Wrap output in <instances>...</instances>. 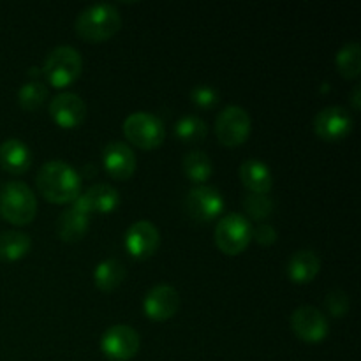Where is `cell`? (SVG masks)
Segmentation results:
<instances>
[{
	"label": "cell",
	"mask_w": 361,
	"mask_h": 361,
	"mask_svg": "<svg viewBox=\"0 0 361 361\" xmlns=\"http://www.w3.org/2000/svg\"><path fill=\"white\" fill-rule=\"evenodd\" d=\"M35 183L44 200L51 203H74L81 194V176L66 161H48L41 166Z\"/></svg>",
	"instance_id": "1"
},
{
	"label": "cell",
	"mask_w": 361,
	"mask_h": 361,
	"mask_svg": "<svg viewBox=\"0 0 361 361\" xmlns=\"http://www.w3.org/2000/svg\"><path fill=\"white\" fill-rule=\"evenodd\" d=\"M122 27V14L108 2L90 4L78 13L74 30L78 37L88 42H101L113 37Z\"/></svg>",
	"instance_id": "2"
},
{
	"label": "cell",
	"mask_w": 361,
	"mask_h": 361,
	"mask_svg": "<svg viewBox=\"0 0 361 361\" xmlns=\"http://www.w3.org/2000/svg\"><path fill=\"white\" fill-rule=\"evenodd\" d=\"M0 214L11 224H30L37 214V200L27 183L13 182L4 183L0 189Z\"/></svg>",
	"instance_id": "3"
},
{
	"label": "cell",
	"mask_w": 361,
	"mask_h": 361,
	"mask_svg": "<svg viewBox=\"0 0 361 361\" xmlns=\"http://www.w3.org/2000/svg\"><path fill=\"white\" fill-rule=\"evenodd\" d=\"M81 69H83L81 53L67 44L55 46L46 55L44 63H42V73H44L46 80L56 88H63L74 83L80 78Z\"/></svg>",
	"instance_id": "4"
},
{
	"label": "cell",
	"mask_w": 361,
	"mask_h": 361,
	"mask_svg": "<svg viewBox=\"0 0 361 361\" xmlns=\"http://www.w3.org/2000/svg\"><path fill=\"white\" fill-rule=\"evenodd\" d=\"M215 243L228 256H236L249 247L252 240V226L242 214H228L217 222L214 233Z\"/></svg>",
	"instance_id": "5"
},
{
	"label": "cell",
	"mask_w": 361,
	"mask_h": 361,
	"mask_svg": "<svg viewBox=\"0 0 361 361\" xmlns=\"http://www.w3.org/2000/svg\"><path fill=\"white\" fill-rule=\"evenodd\" d=\"M123 134L136 147L150 150L164 141L166 129L157 115L148 111H134L123 120Z\"/></svg>",
	"instance_id": "6"
},
{
	"label": "cell",
	"mask_w": 361,
	"mask_h": 361,
	"mask_svg": "<svg viewBox=\"0 0 361 361\" xmlns=\"http://www.w3.org/2000/svg\"><path fill=\"white\" fill-rule=\"evenodd\" d=\"M252 120L249 111L238 104H228L215 118V134L226 147H238L249 137Z\"/></svg>",
	"instance_id": "7"
},
{
	"label": "cell",
	"mask_w": 361,
	"mask_h": 361,
	"mask_svg": "<svg viewBox=\"0 0 361 361\" xmlns=\"http://www.w3.org/2000/svg\"><path fill=\"white\" fill-rule=\"evenodd\" d=\"M101 351L113 361H129L140 351V334L127 324H113L102 334Z\"/></svg>",
	"instance_id": "8"
},
{
	"label": "cell",
	"mask_w": 361,
	"mask_h": 361,
	"mask_svg": "<svg viewBox=\"0 0 361 361\" xmlns=\"http://www.w3.org/2000/svg\"><path fill=\"white\" fill-rule=\"evenodd\" d=\"M289 321H291V328L296 337L310 342V344L323 342L328 337V331H330L326 316L312 305H300L291 314Z\"/></svg>",
	"instance_id": "9"
},
{
	"label": "cell",
	"mask_w": 361,
	"mask_h": 361,
	"mask_svg": "<svg viewBox=\"0 0 361 361\" xmlns=\"http://www.w3.org/2000/svg\"><path fill=\"white\" fill-rule=\"evenodd\" d=\"M185 208L192 219L200 222H208L219 217L224 210V197L217 189L210 185H194L187 192Z\"/></svg>",
	"instance_id": "10"
},
{
	"label": "cell",
	"mask_w": 361,
	"mask_h": 361,
	"mask_svg": "<svg viewBox=\"0 0 361 361\" xmlns=\"http://www.w3.org/2000/svg\"><path fill=\"white\" fill-rule=\"evenodd\" d=\"M353 116L342 106H326L314 116V133L324 141H341L351 133Z\"/></svg>",
	"instance_id": "11"
},
{
	"label": "cell",
	"mask_w": 361,
	"mask_h": 361,
	"mask_svg": "<svg viewBox=\"0 0 361 361\" xmlns=\"http://www.w3.org/2000/svg\"><path fill=\"white\" fill-rule=\"evenodd\" d=\"M126 249L127 252L137 259H147L157 252L161 245V233L157 226L150 221H136L126 231Z\"/></svg>",
	"instance_id": "12"
},
{
	"label": "cell",
	"mask_w": 361,
	"mask_h": 361,
	"mask_svg": "<svg viewBox=\"0 0 361 361\" xmlns=\"http://www.w3.org/2000/svg\"><path fill=\"white\" fill-rule=\"evenodd\" d=\"M49 116L56 126L63 129H73L80 126L87 116V104L74 92H62V94H56L49 102Z\"/></svg>",
	"instance_id": "13"
},
{
	"label": "cell",
	"mask_w": 361,
	"mask_h": 361,
	"mask_svg": "<svg viewBox=\"0 0 361 361\" xmlns=\"http://www.w3.org/2000/svg\"><path fill=\"white\" fill-rule=\"evenodd\" d=\"M180 307V295L173 286L157 284L147 293L143 300L145 316L154 321H166L176 314Z\"/></svg>",
	"instance_id": "14"
},
{
	"label": "cell",
	"mask_w": 361,
	"mask_h": 361,
	"mask_svg": "<svg viewBox=\"0 0 361 361\" xmlns=\"http://www.w3.org/2000/svg\"><path fill=\"white\" fill-rule=\"evenodd\" d=\"M73 204L88 215L92 212H95V214H111L113 210L118 208L120 194L115 187L108 185V183H95V185L88 187L85 192H81Z\"/></svg>",
	"instance_id": "15"
},
{
	"label": "cell",
	"mask_w": 361,
	"mask_h": 361,
	"mask_svg": "<svg viewBox=\"0 0 361 361\" xmlns=\"http://www.w3.org/2000/svg\"><path fill=\"white\" fill-rule=\"evenodd\" d=\"M102 162L104 168L113 178L127 180L136 171V155L133 148L123 141H111L102 150Z\"/></svg>",
	"instance_id": "16"
},
{
	"label": "cell",
	"mask_w": 361,
	"mask_h": 361,
	"mask_svg": "<svg viewBox=\"0 0 361 361\" xmlns=\"http://www.w3.org/2000/svg\"><path fill=\"white\" fill-rule=\"evenodd\" d=\"M240 180L250 192L268 194L274 187V175L267 162L259 159H247L238 169Z\"/></svg>",
	"instance_id": "17"
},
{
	"label": "cell",
	"mask_w": 361,
	"mask_h": 361,
	"mask_svg": "<svg viewBox=\"0 0 361 361\" xmlns=\"http://www.w3.org/2000/svg\"><path fill=\"white\" fill-rule=\"evenodd\" d=\"M0 166L6 171L14 173V175H21L27 171L32 166V152L18 137H7L0 145Z\"/></svg>",
	"instance_id": "18"
},
{
	"label": "cell",
	"mask_w": 361,
	"mask_h": 361,
	"mask_svg": "<svg viewBox=\"0 0 361 361\" xmlns=\"http://www.w3.org/2000/svg\"><path fill=\"white\" fill-rule=\"evenodd\" d=\"M321 270V259L314 250L300 249L289 257L288 261V277L295 284H307L314 281Z\"/></svg>",
	"instance_id": "19"
},
{
	"label": "cell",
	"mask_w": 361,
	"mask_h": 361,
	"mask_svg": "<svg viewBox=\"0 0 361 361\" xmlns=\"http://www.w3.org/2000/svg\"><path fill=\"white\" fill-rule=\"evenodd\" d=\"M88 224H90V215L71 204L56 219V235L63 242H78L85 236Z\"/></svg>",
	"instance_id": "20"
},
{
	"label": "cell",
	"mask_w": 361,
	"mask_h": 361,
	"mask_svg": "<svg viewBox=\"0 0 361 361\" xmlns=\"http://www.w3.org/2000/svg\"><path fill=\"white\" fill-rule=\"evenodd\" d=\"M32 249V238L23 231L0 233V261H18L27 256Z\"/></svg>",
	"instance_id": "21"
},
{
	"label": "cell",
	"mask_w": 361,
	"mask_h": 361,
	"mask_svg": "<svg viewBox=\"0 0 361 361\" xmlns=\"http://www.w3.org/2000/svg\"><path fill=\"white\" fill-rule=\"evenodd\" d=\"M182 168H183V173L187 175V178L196 182L197 185L207 182V180L212 176V173H214L212 159L208 157L207 152L203 150L187 152L182 159Z\"/></svg>",
	"instance_id": "22"
},
{
	"label": "cell",
	"mask_w": 361,
	"mask_h": 361,
	"mask_svg": "<svg viewBox=\"0 0 361 361\" xmlns=\"http://www.w3.org/2000/svg\"><path fill=\"white\" fill-rule=\"evenodd\" d=\"M126 279V267L118 259H104L95 267L94 282L101 291H113Z\"/></svg>",
	"instance_id": "23"
},
{
	"label": "cell",
	"mask_w": 361,
	"mask_h": 361,
	"mask_svg": "<svg viewBox=\"0 0 361 361\" xmlns=\"http://www.w3.org/2000/svg\"><path fill=\"white\" fill-rule=\"evenodd\" d=\"M207 122L197 115H183L175 123V136L183 143H200L207 137Z\"/></svg>",
	"instance_id": "24"
},
{
	"label": "cell",
	"mask_w": 361,
	"mask_h": 361,
	"mask_svg": "<svg viewBox=\"0 0 361 361\" xmlns=\"http://www.w3.org/2000/svg\"><path fill=\"white\" fill-rule=\"evenodd\" d=\"M338 73L344 78H358L361 73V48L358 41L345 42L335 56Z\"/></svg>",
	"instance_id": "25"
},
{
	"label": "cell",
	"mask_w": 361,
	"mask_h": 361,
	"mask_svg": "<svg viewBox=\"0 0 361 361\" xmlns=\"http://www.w3.org/2000/svg\"><path fill=\"white\" fill-rule=\"evenodd\" d=\"M46 99H48V87L42 81L30 80L21 85L20 90H18V102L27 111L37 109L39 106H42Z\"/></svg>",
	"instance_id": "26"
},
{
	"label": "cell",
	"mask_w": 361,
	"mask_h": 361,
	"mask_svg": "<svg viewBox=\"0 0 361 361\" xmlns=\"http://www.w3.org/2000/svg\"><path fill=\"white\" fill-rule=\"evenodd\" d=\"M243 208L249 214V217L263 221V219L270 217L271 212H274V200L268 194L249 192L243 197Z\"/></svg>",
	"instance_id": "27"
},
{
	"label": "cell",
	"mask_w": 361,
	"mask_h": 361,
	"mask_svg": "<svg viewBox=\"0 0 361 361\" xmlns=\"http://www.w3.org/2000/svg\"><path fill=\"white\" fill-rule=\"evenodd\" d=\"M324 307L335 317H342L349 310V296L342 289H331L324 298Z\"/></svg>",
	"instance_id": "28"
},
{
	"label": "cell",
	"mask_w": 361,
	"mask_h": 361,
	"mask_svg": "<svg viewBox=\"0 0 361 361\" xmlns=\"http://www.w3.org/2000/svg\"><path fill=\"white\" fill-rule=\"evenodd\" d=\"M190 101L200 108L210 109L219 102V92L210 85H196L190 90Z\"/></svg>",
	"instance_id": "29"
},
{
	"label": "cell",
	"mask_w": 361,
	"mask_h": 361,
	"mask_svg": "<svg viewBox=\"0 0 361 361\" xmlns=\"http://www.w3.org/2000/svg\"><path fill=\"white\" fill-rule=\"evenodd\" d=\"M277 231L271 224H267V222H261L259 226L252 228V238L256 240L259 245H271L277 240Z\"/></svg>",
	"instance_id": "30"
},
{
	"label": "cell",
	"mask_w": 361,
	"mask_h": 361,
	"mask_svg": "<svg viewBox=\"0 0 361 361\" xmlns=\"http://www.w3.org/2000/svg\"><path fill=\"white\" fill-rule=\"evenodd\" d=\"M360 94H361V87L360 85H356L355 88H353V92H351V104H353V108L356 109V111H358L360 109Z\"/></svg>",
	"instance_id": "31"
}]
</instances>
